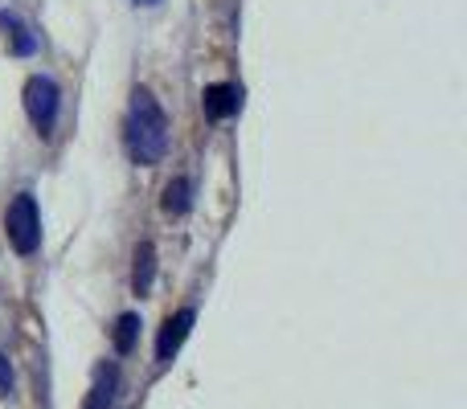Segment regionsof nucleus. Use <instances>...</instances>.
I'll list each match as a JSON object with an SVG mask.
<instances>
[{
	"label": "nucleus",
	"instance_id": "obj_1",
	"mask_svg": "<svg viewBox=\"0 0 467 409\" xmlns=\"http://www.w3.org/2000/svg\"><path fill=\"white\" fill-rule=\"evenodd\" d=\"M128 152L136 164H161L169 152V119H164L161 103L148 90L131 95V111H128Z\"/></svg>",
	"mask_w": 467,
	"mask_h": 409
},
{
	"label": "nucleus",
	"instance_id": "obj_2",
	"mask_svg": "<svg viewBox=\"0 0 467 409\" xmlns=\"http://www.w3.org/2000/svg\"><path fill=\"white\" fill-rule=\"evenodd\" d=\"M5 230H8V241H13L16 254H33V250L41 246V217H37L33 193L13 197V205L5 209Z\"/></svg>",
	"mask_w": 467,
	"mask_h": 409
},
{
	"label": "nucleus",
	"instance_id": "obj_3",
	"mask_svg": "<svg viewBox=\"0 0 467 409\" xmlns=\"http://www.w3.org/2000/svg\"><path fill=\"white\" fill-rule=\"evenodd\" d=\"M25 111H29V123L41 131V136H49L57 123V111H62V95H57V82L46 78V74H33L29 82H25Z\"/></svg>",
	"mask_w": 467,
	"mask_h": 409
},
{
	"label": "nucleus",
	"instance_id": "obj_4",
	"mask_svg": "<svg viewBox=\"0 0 467 409\" xmlns=\"http://www.w3.org/2000/svg\"><path fill=\"white\" fill-rule=\"evenodd\" d=\"M193 307H185V312H177V315H169L164 320V328H161V340H156V361L161 364H169L172 356H177V348L185 344V336H189V328H193Z\"/></svg>",
	"mask_w": 467,
	"mask_h": 409
},
{
	"label": "nucleus",
	"instance_id": "obj_5",
	"mask_svg": "<svg viewBox=\"0 0 467 409\" xmlns=\"http://www.w3.org/2000/svg\"><path fill=\"white\" fill-rule=\"evenodd\" d=\"M202 107L210 119H230V115L242 111V90L234 82H213V87H205Z\"/></svg>",
	"mask_w": 467,
	"mask_h": 409
},
{
	"label": "nucleus",
	"instance_id": "obj_6",
	"mask_svg": "<svg viewBox=\"0 0 467 409\" xmlns=\"http://www.w3.org/2000/svg\"><path fill=\"white\" fill-rule=\"evenodd\" d=\"M0 29H5V41H8V49H13L16 57H29L33 49H37V37H33V33L25 29L13 13H5V8H0Z\"/></svg>",
	"mask_w": 467,
	"mask_h": 409
},
{
	"label": "nucleus",
	"instance_id": "obj_7",
	"mask_svg": "<svg viewBox=\"0 0 467 409\" xmlns=\"http://www.w3.org/2000/svg\"><path fill=\"white\" fill-rule=\"evenodd\" d=\"M152 279H156V250L144 241V246L136 250V266H131V287H136V295H148Z\"/></svg>",
	"mask_w": 467,
	"mask_h": 409
},
{
	"label": "nucleus",
	"instance_id": "obj_8",
	"mask_svg": "<svg viewBox=\"0 0 467 409\" xmlns=\"http://www.w3.org/2000/svg\"><path fill=\"white\" fill-rule=\"evenodd\" d=\"M136 340H140V315L136 312L119 315V320H115V353H131Z\"/></svg>",
	"mask_w": 467,
	"mask_h": 409
},
{
	"label": "nucleus",
	"instance_id": "obj_9",
	"mask_svg": "<svg viewBox=\"0 0 467 409\" xmlns=\"http://www.w3.org/2000/svg\"><path fill=\"white\" fill-rule=\"evenodd\" d=\"M189 193H193V185H189L185 177L172 180V185L164 189V213H172V217L189 213Z\"/></svg>",
	"mask_w": 467,
	"mask_h": 409
},
{
	"label": "nucleus",
	"instance_id": "obj_10",
	"mask_svg": "<svg viewBox=\"0 0 467 409\" xmlns=\"http://www.w3.org/2000/svg\"><path fill=\"white\" fill-rule=\"evenodd\" d=\"M0 397H13V364H8V356H0Z\"/></svg>",
	"mask_w": 467,
	"mask_h": 409
},
{
	"label": "nucleus",
	"instance_id": "obj_11",
	"mask_svg": "<svg viewBox=\"0 0 467 409\" xmlns=\"http://www.w3.org/2000/svg\"><path fill=\"white\" fill-rule=\"evenodd\" d=\"M136 5H161V0H136Z\"/></svg>",
	"mask_w": 467,
	"mask_h": 409
}]
</instances>
